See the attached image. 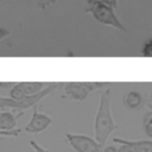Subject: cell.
Here are the masks:
<instances>
[{
    "label": "cell",
    "mask_w": 152,
    "mask_h": 152,
    "mask_svg": "<svg viewBox=\"0 0 152 152\" xmlns=\"http://www.w3.org/2000/svg\"><path fill=\"white\" fill-rule=\"evenodd\" d=\"M119 126L115 123L110 112V90L107 89L100 96L98 110L94 122L95 140L101 146H104L110 134L118 129Z\"/></svg>",
    "instance_id": "1"
},
{
    "label": "cell",
    "mask_w": 152,
    "mask_h": 152,
    "mask_svg": "<svg viewBox=\"0 0 152 152\" xmlns=\"http://www.w3.org/2000/svg\"><path fill=\"white\" fill-rule=\"evenodd\" d=\"M59 87H61V83H49L41 92L34 95L25 96L20 100H14L10 97H0V110L2 112H12L14 114L17 112L23 113L28 108L37 105L41 100L53 93Z\"/></svg>",
    "instance_id": "2"
},
{
    "label": "cell",
    "mask_w": 152,
    "mask_h": 152,
    "mask_svg": "<svg viewBox=\"0 0 152 152\" xmlns=\"http://www.w3.org/2000/svg\"><path fill=\"white\" fill-rule=\"evenodd\" d=\"M89 5L90 7L87 12L91 14L97 22L103 25L112 26L113 28H116L120 31H125V27L117 18L113 7L99 2H92L89 3Z\"/></svg>",
    "instance_id": "3"
},
{
    "label": "cell",
    "mask_w": 152,
    "mask_h": 152,
    "mask_svg": "<svg viewBox=\"0 0 152 152\" xmlns=\"http://www.w3.org/2000/svg\"><path fill=\"white\" fill-rule=\"evenodd\" d=\"M104 83H65L64 91L67 97L81 102L87 99L90 93L104 87Z\"/></svg>",
    "instance_id": "4"
},
{
    "label": "cell",
    "mask_w": 152,
    "mask_h": 152,
    "mask_svg": "<svg viewBox=\"0 0 152 152\" xmlns=\"http://www.w3.org/2000/svg\"><path fill=\"white\" fill-rule=\"evenodd\" d=\"M66 139L76 152H102L103 150V146L96 140L85 134L66 133Z\"/></svg>",
    "instance_id": "5"
},
{
    "label": "cell",
    "mask_w": 152,
    "mask_h": 152,
    "mask_svg": "<svg viewBox=\"0 0 152 152\" xmlns=\"http://www.w3.org/2000/svg\"><path fill=\"white\" fill-rule=\"evenodd\" d=\"M52 123V119L48 115L40 113L38 110V106H34L31 118L24 127V131L28 133H39L44 131L49 125Z\"/></svg>",
    "instance_id": "6"
},
{
    "label": "cell",
    "mask_w": 152,
    "mask_h": 152,
    "mask_svg": "<svg viewBox=\"0 0 152 152\" xmlns=\"http://www.w3.org/2000/svg\"><path fill=\"white\" fill-rule=\"evenodd\" d=\"M113 141L118 144H127L131 146L134 152H152V142L150 141H129L120 137H115Z\"/></svg>",
    "instance_id": "7"
},
{
    "label": "cell",
    "mask_w": 152,
    "mask_h": 152,
    "mask_svg": "<svg viewBox=\"0 0 152 152\" xmlns=\"http://www.w3.org/2000/svg\"><path fill=\"white\" fill-rule=\"evenodd\" d=\"M17 118L18 117L12 112L0 113V131H7L16 128Z\"/></svg>",
    "instance_id": "8"
},
{
    "label": "cell",
    "mask_w": 152,
    "mask_h": 152,
    "mask_svg": "<svg viewBox=\"0 0 152 152\" xmlns=\"http://www.w3.org/2000/svg\"><path fill=\"white\" fill-rule=\"evenodd\" d=\"M18 85L20 86V88L23 91V93L25 94V96H28L34 95V94L41 92L46 87L47 83H39V81H24V83H19Z\"/></svg>",
    "instance_id": "9"
},
{
    "label": "cell",
    "mask_w": 152,
    "mask_h": 152,
    "mask_svg": "<svg viewBox=\"0 0 152 152\" xmlns=\"http://www.w3.org/2000/svg\"><path fill=\"white\" fill-rule=\"evenodd\" d=\"M142 100H143V98L139 92L130 91L125 95L124 103L129 110H137L142 104Z\"/></svg>",
    "instance_id": "10"
},
{
    "label": "cell",
    "mask_w": 152,
    "mask_h": 152,
    "mask_svg": "<svg viewBox=\"0 0 152 152\" xmlns=\"http://www.w3.org/2000/svg\"><path fill=\"white\" fill-rule=\"evenodd\" d=\"M144 128H145V131L149 137H152V112L148 113L147 115L144 118Z\"/></svg>",
    "instance_id": "11"
},
{
    "label": "cell",
    "mask_w": 152,
    "mask_h": 152,
    "mask_svg": "<svg viewBox=\"0 0 152 152\" xmlns=\"http://www.w3.org/2000/svg\"><path fill=\"white\" fill-rule=\"evenodd\" d=\"M142 55L145 57H152V40H149L144 44Z\"/></svg>",
    "instance_id": "12"
},
{
    "label": "cell",
    "mask_w": 152,
    "mask_h": 152,
    "mask_svg": "<svg viewBox=\"0 0 152 152\" xmlns=\"http://www.w3.org/2000/svg\"><path fill=\"white\" fill-rule=\"evenodd\" d=\"M92 2H99L102 4L108 5L110 7H118V1L117 0H88V3H92Z\"/></svg>",
    "instance_id": "13"
},
{
    "label": "cell",
    "mask_w": 152,
    "mask_h": 152,
    "mask_svg": "<svg viewBox=\"0 0 152 152\" xmlns=\"http://www.w3.org/2000/svg\"><path fill=\"white\" fill-rule=\"evenodd\" d=\"M22 129L21 128H14L11 129V130H7V131H0V135H4V137H17L21 133Z\"/></svg>",
    "instance_id": "14"
},
{
    "label": "cell",
    "mask_w": 152,
    "mask_h": 152,
    "mask_svg": "<svg viewBox=\"0 0 152 152\" xmlns=\"http://www.w3.org/2000/svg\"><path fill=\"white\" fill-rule=\"evenodd\" d=\"M29 146L32 148V149L34 150L36 152H49L48 150H46L44 147H42V146L40 145V144H38L36 141H30L29 142Z\"/></svg>",
    "instance_id": "15"
},
{
    "label": "cell",
    "mask_w": 152,
    "mask_h": 152,
    "mask_svg": "<svg viewBox=\"0 0 152 152\" xmlns=\"http://www.w3.org/2000/svg\"><path fill=\"white\" fill-rule=\"evenodd\" d=\"M118 152H134V150L127 144H121V146L118 148Z\"/></svg>",
    "instance_id": "16"
},
{
    "label": "cell",
    "mask_w": 152,
    "mask_h": 152,
    "mask_svg": "<svg viewBox=\"0 0 152 152\" xmlns=\"http://www.w3.org/2000/svg\"><path fill=\"white\" fill-rule=\"evenodd\" d=\"M9 36H10V31H7V29H3V28H0V41L5 39Z\"/></svg>",
    "instance_id": "17"
},
{
    "label": "cell",
    "mask_w": 152,
    "mask_h": 152,
    "mask_svg": "<svg viewBox=\"0 0 152 152\" xmlns=\"http://www.w3.org/2000/svg\"><path fill=\"white\" fill-rule=\"evenodd\" d=\"M14 86H15V83H0V88H4V89L13 88Z\"/></svg>",
    "instance_id": "18"
},
{
    "label": "cell",
    "mask_w": 152,
    "mask_h": 152,
    "mask_svg": "<svg viewBox=\"0 0 152 152\" xmlns=\"http://www.w3.org/2000/svg\"><path fill=\"white\" fill-rule=\"evenodd\" d=\"M102 152H118V149L116 147H114V146H108V147L104 148L102 150Z\"/></svg>",
    "instance_id": "19"
},
{
    "label": "cell",
    "mask_w": 152,
    "mask_h": 152,
    "mask_svg": "<svg viewBox=\"0 0 152 152\" xmlns=\"http://www.w3.org/2000/svg\"><path fill=\"white\" fill-rule=\"evenodd\" d=\"M0 1H3V0H0Z\"/></svg>",
    "instance_id": "20"
}]
</instances>
